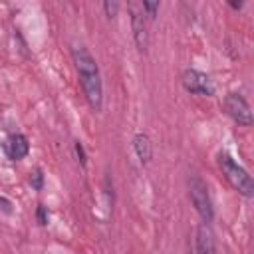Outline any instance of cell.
<instances>
[{
  "label": "cell",
  "instance_id": "cell-1",
  "mask_svg": "<svg viewBox=\"0 0 254 254\" xmlns=\"http://www.w3.org/2000/svg\"><path fill=\"white\" fill-rule=\"evenodd\" d=\"M71 60L79 77L81 91L93 111H101L103 107V81L99 73V65L95 58L89 54L85 46H73L71 48Z\"/></svg>",
  "mask_w": 254,
  "mask_h": 254
},
{
  "label": "cell",
  "instance_id": "cell-2",
  "mask_svg": "<svg viewBox=\"0 0 254 254\" xmlns=\"http://www.w3.org/2000/svg\"><path fill=\"white\" fill-rule=\"evenodd\" d=\"M218 167H220L224 179L230 183V187L238 194H242L244 198H252L254 196V183H252L250 173L240 163H236L230 153H226V151L218 153Z\"/></svg>",
  "mask_w": 254,
  "mask_h": 254
},
{
  "label": "cell",
  "instance_id": "cell-3",
  "mask_svg": "<svg viewBox=\"0 0 254 254\" xmlns=\"http://www.w3.org/2000/svg\"><path fill=\"white\" fill-rule=\"evenodd\" d=\"M189 196H190V202H192L194 210L202 218V224L212 222L214 208H212V200H210V194H208V187H206L204 179L196 173H192L189 177Z\"/></svg>",
  "mask_w": 254,
  "mask_h": 254
},
{
  "label": "cell",
  "instance_id": "cell-4",
  "mask_svg": "<svg viewBox=\"0 0 254 254\" xmlns=\"http://www.w3.org/2000/svg\"><path fill=\"white\" fill-rule=\"evenodd\" d=\"M181 83L183 87L192 93V95H212L214 93V87H212V81L210 77L200 71V69H194V67H187L181 75Z\"/></svg>",
  "mask_w": 254,
  "mask_h": 254
},
{
  "label": "cell",
  "instance_id": "cell-5",
  "mask_svg": "<svg viewBox=\"0 0 254 254\" xmlns=\"http://www.w3.org/2000/svg\"><path fill=\"white\" fill-rule=\"evenodd\" d=\"M222 105H224V111H226L238 125H244V127H250V125H252V109H250L248 101H246L240 93H234V91L226 93Z\"/></svg>",
  "mask_w": 254,
  "mask_h": 254
},
{
  "label": "cell",
  "instance_id": "cell-6",
  "mask_svg": "<svg viewBox=\"0 0 254 254\" xmlns=\"http://www.w3.org/2000/svg\"><path fill=\"white\" fill-rule=\"evenodd\" d=\"M129 14H131V30L133 40L139 52H147L149 48V28H147V16L141 10V4L129 2Z\"/></svg>",
  "mask_w": 254,
  "mask_h": 254
},
{
  "label": "cell",
  "instance_id": "cell-7",
  "mask_svg": "<svg viewBox=\"0 0 254 254\" xmlns=\"http://www.w3.org/2000/svg\"><path fill=\"white\" fill-rule=\"evenodd\" d=\"M4 151H6L8 159L20 161L30 153V141H28V137L24 133H12L4 141Z\"/></svg>",
  "mask_w": 254,
  "mask_h": 254
},
{
  "label": "cell",
  "instance_id": "cell-8",
  "mask_svg": "<svg viewBox=\"0 0 254 254\" xmlns=\"http://www.w3.org/2000/svg\"><path fill=\"white\" fill-rule=\"evenodd\" d=\"M133 151H135V155H137L141 165H147L151 161V157H153V143H151L147 133H135V137H133Z\"/></svg>",
  "mask_w": 254,
  "mask_h": 254
},
{
  "label": "cell",
  "instance_id": "cell-9",
  "mask_svg": "<svg viewBox=\"0 0 254 254\" xmlns=\"http://www.w3.org/2000/svg\"><path fill=\"white\" fill-rule=\"evenodd\" d=\"M194 246H196V254H216L214 248V240H212V232L206 224H200L196 228V238H194Z\"/></svg>",
  "mask_w": 254,
  "mask_h": 254
},
{
  "label": "cell",
  "instance_id": "cell-10",
  "mask_svg": "<svg viewBox=\"0 0 254 254\" xmlns=\"http://www.w3.org/2000/svg\"><path fill=\"white\" fill-rule=\"evenodd\" d=\"M28 183L32 185V189H34V190H42V187H44V173H42V169H40V167H36L34 171H30Z\"/></svg>",
  "mask_w": 254,
  "mask_h": 254
},
{
  "label": "cell",
  "instance_id": "cell-11",
  "mask_svg": "<svg viewBox=\"0 0 254 254\" xmlns=\"http://www.w3.org/2000/svg\"><path fill=\"white\" fill-rule=\"evenodd\" d=\"M159 2H141V10H143V14L149 18V20H153L155 16H157V12H159Z\"/></svg>",
  "mask_w": 254,
  "mask_h": 254
},
{
  "label": "cell",
  "instance_id": "cell-12",
  "mask_svg": "<svg viewBox=\"0 0 254 254\" xmlns=\"http://www.w3.org/2000/svg\"><path fill=\"white\" fill-rule=\"evenodd\" d=\"M73 149H75V155H77V161H79V165H81V167H85V165H87V155H85V149H83V145H81L79 141H75V143H73Z\"/></svg>",
  "mask_w": 254,
  "mask_h": 254
},
{
  "label": "cell",
  "instance_id": "cell-13",
  "mask_svg": "<svg viewBox=\"0 0 254 254\" xmlns=\"http://www.w3.org/2000/svg\"><path fill=\"white\" fill-rule=\"evenodd\" d=\"M36 218H38V222L44 226V224H48V218H50V214H48V208L44 206V204H38V208H36Z\"/></svg>",
  "mask_w": 254,
  "mask_h": 254
},
{
  "label": "cell",
  "instance_id": "cell-14",
  "mask_svg": "<svg viewBox=\"0 0 254 254\" xmlns=\"http://www.w3.org/2000/svg\"><path fill=\"white\" fill-rule=\"evenodd\" d=\"M103 10H105V14H107V18H113L115 14H117V10H119V4L117 2H103Z\"/></svg>",
  "mask_w": 254,
  "mask_h": 254
},
{
  "label": "cell",
  "instance_id": "cell-15",
  "mask_svg": "<svg viewBox=\"0 0 254 254\" xmlns=\"http://www.w3.org/2000/svg\"><path fill=\"white\" fill-rule=\"evenodd\" d=\"M232 8H242V2H230Z\"/></svg>",
  "mask_w": 254,
  "mask_h": 254
}]
</instances>
